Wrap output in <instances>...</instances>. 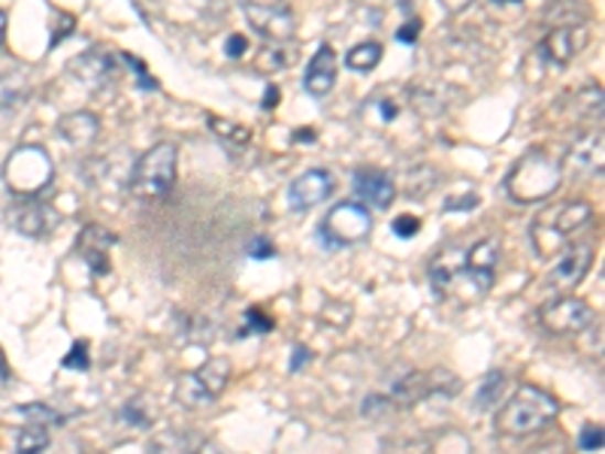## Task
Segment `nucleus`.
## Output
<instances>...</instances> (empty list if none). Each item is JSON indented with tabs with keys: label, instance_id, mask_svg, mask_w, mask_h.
I'll use <instances>...</instances> for the list:
<instances>
[{
	"label": "nucleus",
	"instance_id": "f257e3e1",
	"mask_svg": "<svg viewBox=\"0 0 605 454\" xmlns=\"http://www.w3.org/2000/svg\"><path fill=\"white\" fill-rule=\"evenodd\" d=\"M497 270H485V267H475L469 261L466 251L445 249L442 255L433 258L430 263V285H433V294L442 300V303H475L482 300L494 288V279H497Z\"/></svg>",
	"mask_w": 605,
	"mask_h": 454
},
{
	"label": "nucleus",
	"instance_id": "f03ea898",
	"mask_svg": "<svg viewBox=\"0 0 605 454\" xmlns=\"http://www.w3.org/2000/svg\"><path fill=\"white\" fill-rule=\"evenodd\" d=\"M558 400L539 385H521L497 412L494 428L503 436H533L558 419Z\"/></svg>",
	"mask_w": 605,
	"mask_h": 454
},
{
	"label": "nucleus",
	"instance_id": "7ed1b4c3",
	"mask_svg": "<svg viewBox=\"0 0 605 454\" xmlns=\"http://www.w3.org/2000/svg\"><path fill=\"white\" fill-rule=\"evenodd\" d=\"M563 182V170L548 152H527L506 176V192L515 204H545L551 194H558Z\"/></svg>",
	"mask_w": 605,
	"mask_h": 454
},
{
	"label": "nucleus",
	"instance_id": "20e7f679",
	"mask_svg": "<svg viewBox=\"0 0 605 454\" xmlns=\"http://www.w3.org/2000/svg\"><path fill=\"white\" fill-rule=\"evenodd\" d=\"M179 152L173 143H158L149 152L137 158L131 176H128V192L140 201V204H154L164 201L166 194L176 185Z\"/></svg>",
	"mask_w": 605,
	"mask_h": 454
},
{
	"label": "nucleus",
	"instance_id": "39448f33",
	"mask_svg": "<svg viewBox=\"0 0 605 454\" xmlns=\"http://www.w3.org/2000/svg\"><path fill=\"white\" fill-rule=\"evenodd\" d=\"M591 218H594V209H591L587 201H570V204L548 206L545 213L536 218L533 227H530L536 251L542 258L554 255V251H563L566 239L572 234H579L582 227L591 225Z\"/></svg>",
	"mask_w": 605,
	"mask_h": 454
},
{
	"label": "nucleus",
	"instance_id": "423d86ee",
	"mask_svg": "<svg viewBox=\"0 0 605 454\" xmlns=\"http://www.w3.org/2000/svg\"><path fill=\"white\" fill-rule=\"evenodd\" d=\"M55 164L43 145H19L7 164H3V182L15 197H40L52 185Z\"/></svg>",
	"mask_w": 605,
	"mask_h": 454
},
{
	"label": "nucleus",
	"instance_id": "0eeeda50",
	"mask_svg": "<svg viewBox=\"0 0 605 454\" xmlns=\"http://www.w3.org/2000/svg\"><path fill=\"white\" fill-rule=\"evenodd\" d=\"M230 360L227 358H209L201 370L185 372L176 382V400L185 409H206L213 407L215 400L222 397V391L230 382Z\"/></svg>",
	"mask_w": 605,
	"mask_h": 454
},
{
	"label": "nucleus",
	"instance_id": "6e6552de",
	"mask_svg": "<svg viewBox=\"0 0 605 454\" xmlns=\"http://www.w3.org/2000/svg\"><path fill=\"white\" fill-rule=\"evenodd\" d=\"M369 227H372V216L367 206L345 201V204L333 206L321 221V242H327L331 249H343V246L367 239Z\"/></svg>",
	"mask_w": 605,
	"mask_h": 454
},
{
	"label": "nucleus",
	"instance_id": "1a4fd4ad",
	"mask_svg": "<svg viewBox=\"0 0 605 454\" xmlns=\"http://www.w3.org/2000/svg\"><path fill=\"white\" fill-rule=\"evenodd\" d=\"M539 322H542L548 334L575 336L584 334L594 324V310L584 300L563 294V298L551 300L545 310L539 312Z\"/></svg>",
	"mask_w": 605,
	"mask_h": 454
},
{
	"label": "nucleus",
	"instance_id": "9d476101",
	"mask_svg": "<svg viewBox=\"0 0 605 454\" xmlns=\"http://www.w3.org/2000/svg\"><path fill=\"white\" fill-rule=\"evenodd\" d=\"M605 145H603V131H584L579 133L575 140L570 143V152L563 158L560 170H566L572 180L587 182L603 176V164H605Z\"/></svg>",
	"mask_w": 605,
	"mask_h": 454
},
{
	"label": "nucleus",
	"instance_id": "9b49d317",
	"mask_svg": "<svg viewBox=\"0 0 605 454\" xmlns=\"http://www.w3.org/2000/svg\"><path fill=\"white\" fill-rule=\"evenodd\" d=\"M246 22L251 24L255 34H261L270 43H285L294 34V12L285 3H251L242 0Z\"/></svg>",
	"mask_w": 605,
	"mask_h": 454
},
{
	"label": "nucleus",
	"instance_id": "f8f14e48",
	"mask_svg": "<svg viewBox=\"0 0 605 454\" xmlns=\"http://www.w3.org/2000/svg\"><path fill=\"white\" fill-rule=\"evenodd\" d=\"M591 263H594V249L591 246H570V249H563L560 261L548 273L545 288L560 294V298L570 294L572 288L582 285V279L591 270Z\"/></svg>",
	"mask_w": 605,
	"mask_h": 454
},
{
	"label": "nucleus",
	"instance_id": "ddd939ff",
	"mask_svg": "<svg viewBox=\"0 0 605 454\" xmlns=\"http://www.w3.org/2000/svg\"><path fill=\"white\" fill-rule=\"evenodd\" d=\"M336 188V180H333L331 170H306L303 176L291 182V188H288V204L294 213H306V209H315L318 204H324L327 197Z\"/></svg>",
	"mask_w": 605,
	"mask_h": 454
},
{
	"label": "nucleus",
	"instance_id": "4468645a",
	"mask_svg": "<svg viewBox=\"0 0 605 454\" xmlns=\"http://www.w3.org/2000/svg\"><path fill=\"white\" fill-rule=\"evenodd\" d=\"M355 197L357 204L367 209H388L397 197V185L388 173L364 167L355 173Z\"/></svg>",
	"mask_w": 605,
	"mask_h": 454
},
{
	"label": "nucleus",
	"instance_id": "2eb2a0df",
	"mask_svg": "<svg viewBox=\"0 0 605 454\" xmlns=\"http://www.w3.org/2000/svg\"><path fill=\"white\" fill-rule=\"evenodd\" d=\"M587 46V28L584 24H560L542 40V55L558 67H566L582 48Z\"/></svg>",
	"mask_w": 605,
	"mask_h": 454
},
{
	"label": "nucleus",
	"instance_id": "dca6fc26",
	"mask_svg": "<svg viewBox=\"0 0 605 454\" xmlns=\"http://www.w3.org/2000/svg\"><path fill=\"white\" fill-rule=\"evenodd\" d=\"M119 71V61L112 58L109 52H100V48H91V52H83L71 61V73L88 88H104L109 85V79Z\"/></svg>",
	"mask_w": 605,
	"mask_h": 454
},
{
	"label": "nucleus",
	"instance_id": "f3484780",
	"mask_svg": "<svg viewBox=\"0 0 605 454\" xmlns=\"http://www.w3.org/2000/svg\"><path fill=\"white\" fill-rule=\"evenodd\" d=\"M10 221L22 237H43L52 230V213L36 197H19L10 206Z\"/></svg>",
	"mask_w": 605,
	"mask_h": 454
},
{
	"label": "nucleus",
	"instance_id": "a211bd4d",
	"mask_svg": "<svg viewBox=\"0 0 605 454\" xmlns=\"http://www.w3.org/2000/svg\"><path fill=\"white\" fill-rule=\"evenodd\" d=\"M112 242L116 237L104 230L100 225H88L79 234V242H76V249L83 255V261L91 267V273L95 275H107L109 273V249H112Z\"/></svg>",
	"mask_w": 605,
	"mask_h": 454
},
{
	"label": "nucleus",
	"instance_id": "6ab92c4d",
	"mask_svg": "<svg viewBox=\"0 0 605 454\" xmlns=\"http://www.w3.org/2000/svg\"><path fill=\"white\" fill-rule=\"evenodd\" d=\"M333 83H336V55L331 46H321L309 61L303 88L312 97H327L333 91Z\"/></svg>",
	"mask_w": 605,
	"mask_h": 454
},
{
	"label": "nucleus",
	"instance_id": "aec40b11",
	"mask_svg": "<svg viewBox=\"0 0 605 454\" xmlns=\"http://www.w3.org/2000/svg\"><path fill=\"white\" fill-rule=\"evenodd\" d=\"M58 133L73 145V149H85V145H91L97 140V133H100V121H97L95 112L76 109V112L61 116Z\"/></svg>",
	"mask_w": 605,
	"mask_h": 454
},
{
	"label": "nucleus",
	"instance_id": "412c9836",
	"mask_svg": "<svg viewBox=\"0 0 605 454\" xmlns=\"http://www.w3.org/2000/svg\"><path fill=\"white\" fill-rule=\"evenodd\" d=\"M409 104L421 112V116H442L449 109V97L440 85L418 83L409 88Z\"/></svg>",
	"mask_w": 605,
	"mask_h": 454
},
{
	"label": "nucleus",
	"instance_id": "4be33fe9",
	"mask_svg": "<svg viewBox=\"0 0 605 454\" xmlns=\"http://www.w3.org/2000/svg\"><path fill=\"white\" fill-rule=\"evenodd\" d=\"M31 91L28 85V76L22 71H10L0 76V109H12L22 104L24 97Z\"/></svg>",
	"mask_w": 605,
	"mask_h": 454
},
{
	"label": "nucleus",
	"instance_id": "5701e85b",
	"mask_svg": "<svg viewBox=\"0 0 605 454\" xmlns=\"http://www.w3.org/2000/svg\"><path fill=\"white\" fill-rule=\"evenodd\" d=\"M381 43H360V46L355 48H348V55H345V67L348 71H355V73H369V71H376L379 67V61H381Z\"/></svg>",
	"mask_w": 605,
	"mask_h": 454
},
{
	"label": "nucleus",
	"instance_id": "b1692460",
	"mask_svg": "<svg viewBox=\"0 0 605 454\" xmlns=\"http://www.w3.org/2000/svg\"><path fill=\"white\" fill-rule=\"evenodd\" d=\"M209 128H213V133L222 140V143L227 145V149H246L251 140L249 128H242V125H237V121H227V119H218V116H209Z\"/></svg>",
	"mask_w": 605,
	"mask_h": 454
},
{
	"label": "nucleus",
	"instance_id": "393cba45",
	"mask_svg": "<svg viewBox=\"0 0 605 454\" xmlns=\"http://www.w3.org/2000/svg\"><path fill=\"white\" fill-rule=\"evenodd\" d=\"M294 61V48L291 46H263L258 52V58H255V67L261 73H276V71H285L288 64Z\"/></svg>",
	"mask_w": 605,
	"mask_h": 454
},
{
	"label": "nucleus",
	"instance_id": "a878e982",
	"mask_svg": "<svg viewBox=\"0 0 605 454\" xmlns=\"http://www.w3.org/2000/svg\"><path fill=\"white\" fill-rule=\"evenodd\" d=\"M575 100L582 104L579 109H572L579 119H584V121L603 119V88H599V85H587V88H582V91L575 95Z\"/></svg>",
	"mask_w": 605,
	"mask_h": 454
},
{
	"label": "nucleus",
	"instance_id": "bb28decb",
	"mask_svg": "<svg viewBox=\"0 0 605 454\" xmlns=\"http://www.w3.org/2000/svg\"><path fill=\"white\" fill-rule=\"evenodd\" d=\"M48 445V433L43 424H24L19 440H15V452L12 454H43Z\"/></svg>",
	"mask_w": 605,
	"mask_h": 454
},
{
	"label": "nucleus",
	"instance_id": "cd10ccee",
	"mask_svg": "<svg viewBox=\"0 0 605 454\" xmlns=\"http://www.w3.org/2000/svg\"><path fill=\"white\" fill-rule=\"evenodd\" d=\"M503 382H506V376L499 370H490L485 376V382H482V388H478V400H475V407L478 409H487L494 400H497V394L503 391Z\"/></svg>",
	"mask_w": 605,
	"mask_h": 454
},
{
	"label": "nucleus",
	"instance_id": "c85d7f7f",
	"mask_svg": "<svg viewBox=\"0 0 605 454\" xmlns=\"http://www.w3.org/2000/svg\"><path fill=\"white\" fill-rule=\"evenodd\" d=\"M400 104L397 100H388V97H372V100H367V107H364V112H376L379 116V125H391L397 116H400Z\"/></svg>",
	"mask_w": 605,
	"mask_h": 454
},
{
	"label": "nucleus",
	"instance_id": "c756f323",
	"mask_svg": "<svg viewBox=\"0 0 605 454\" xmlns=\"http://www.w3.org/2000/svg\"><path fill=\"white\" fill-rule=\"evenodd\" d=\"M152 454H191V448H185V436L182 433H161L154 440Z\"/></svg>",
	"mask_w": 605,
	"mask_h": 454
},
{
	"label": "nucleus",
	"instance_id": "7c9ffc66",
	"mask_svg": "<svg viewBox=\"0 0 605 454\" xmlns=\"http://www.w3.org/2000/svg\"><path fill=\"white\" fill-rule=\"evenodd\" d=\"M73 28H76V22H73L71 12H55V15H52V40H48V46L55 48L61 40H67Z\"/></svg>",
	"mask_w": 605,
	"mask_h": 454
},
{
	"label": "nucleus",
	"instance_id": "2f4dec72",
	"mask_svg": "<svg viewBox=\"0 0 605 454\" xmlns=\"http://www.w3.org/2000/svg\"><path fill=\"white\" fill-rule=\"evenodd\" d=\"M61 367H64V370H76V372L88 370V346H85V343H73L71 352L61 358Z\"/></svg>",
	"mask_w": 605,
	"mask_h": 454
},
{
	"label": "nucleus",
	"instance_id": "473e14b6",
	"mask_svg": "<svg viewBox=\"0 0 605 454\" xmlns=\"http://www.w3.org/2000/svg\"><path fill=\"white\" fill-rule=\"evenodd\" d=\"M579 448L582 452H599L603 448V428L599 424H584L582 436H579Z\"/></svg>",
	"mask_w": 605,
	"mask_h": 454
},
{
	"label": "nucleus",
	"instance_id": "72a5a7b5",
	"mask_svg": "<svg viewBox=\"0 0 605 454\" xmlns=\"http://www.w3.org/2000/svg\"><path fill=\"white\" fill-rule=\"evenodd\" d=\"M121 58L128 61V67H131L137 76H140V88H145V91H158V83H154L152 76H149V71H145V64L137 55H121Z\"/></svg>",
	"mask_w": 605,
	"mask_h": 454
},
{
	"label": "nucleus",
	"instance_id": "f704fd0d",
	"mask_svg": "<svg viewBox=\"0 0 605 454\" xmlns=\"http://www.w3.org/2000/svg\"><path fill=\"white\" fill-rule=\"evenodd\" d=\"M121 419H125V424H137V428H149V424H152L149 415L140 409V400H131L128 407L121 409Z\"/></svg>",
	"mask_w": 605,
	"mask_h": 454
},
{
	"label": "nucleus",
	"instance_id": "c9c22d12",
	"mask_svg": "<svg viewBox=\"0 0 605 454\" xmlns=\"http://www.w3.org/2000/svg\"><path fill=\"white\" fill-rule=\"evenodd\" d=\"M249 255L251 258H258V261H267V258H273L276 249H273V242L267 237H255L249 242Z\"/></svg>",
	"mask_w": 605,
	"mask_h": 454
},
{
	"label": "nucleus",
	"instance_id": "e433bc0d",
	"mask_svg": "<svg viewBox=\"0 0 605 454\" xmlns=\"http://www.w3.org/2000/svg\"><path fill=\"white\" fill-rule=\"evenodd\" d=\"M418 227H421V221L415 216H400L393 221V234L403 239H412L418 234Z\"/></svg>",
	"mask_w": 605,
	"mask_h": 454
},
{
	"label": "nucleus",
	"instance_id": "4c0bfd02",
	"mask_svg": "<svg viewBox=\"0 0 605 454\" xmlns=\"http://www.w3.org/2000/svg\"><path fill=\"white\" fill-rule=\"evenodd\" d=\"M246 52H249V40L242 34H230V40H227V58L239 61Z\"/></svg>",
	"mask_w": 605,
	"mask_h": 454
},
{
	"label": "nucleus",
	"instance_id": "58836bf2",
	"mask_svg": "<svg viewBox=\"0 0 605 454\" xmlns=\"http://www.w3.org/2000/svg\"><path fill=\"white\" fill-rule=\"evenodd\" d=\"M418 31H421V19H412V22H406L400 31H397V40L406 43V46H412L418 40Z\"/></svg>",
	"mask_w": 605,
	"mask_h": 454
},
{
	"label": "nucleus",
	"instance_id": "ea45409f",
	"mask_svg": "<svg viewBox=\"0 0 605 454\" xmlns=\"http://www.w3.org/2000/svg\"><path fill=\"white\" fill-rule=\"evenodd\" d=\"M246 322H249V331H258V334H267V331L273 327V322H270L267 315H261V312L255 310L246 312Z\"/></svg>",
	"mask_w": 605,
	"mask_h": 454
},
{
	"label": "nucleus",
	"instance_id": "a19ab883",
	"mask_svg": "<svg viewBox=\"0 0 605 454\" xmlns=\"http://www.w3.org/2000/svg\"><path fill=\"white\" fill-rule=\"evenodd\" d=\"M475 206H478V197L469 194V197H463V201H449V204H445V213H454V209H475Z\"/></svg>",
	"mask_w": 605,
	"mask_h": 454
},
{
	"label": "nucleus",
	"instance_id": "79ce46f5",
	"mask_svg": "<svg viewBox=\"0 0 605 454\" xmlns=\"http://www.w3.org/2000/svg\"><path fill=\"white\" fill-rule=\"evenodd\" d=\"M282 100V91L276 85H267V95H263V109H276V104Z\"/></svg>",
	"mask_w": 605,
	"mask_h": 454
},
{
	"label": "nucleus",
	"instance_id": "37998d69",
	"mask_svg": "<svg viewBox=\"0 0 605 454\" xmlns=\"http://www.w3.org/2000/svg\"><path fill=\"white\" fill-rule=\"evenodd\" d=\"M309 360V352L306 346H294V358H291V372H298L303 364Z\"/></svg>",
	"mask_w": 605,
	"mask_h": 454
},
{
	"label": "nucleus",
	"instance_id": "c03bdc74",
	"mask_svg": "<svg viewBox=\"0 0 605 454\" xmlns=\"http://www.w3.org/2000/svg\"><path fill=\"white\" fill-rule=\"evenodd\" d=\"M440 3L449 12H463V10H466V7H469V3H473V0H440Z\"/></svg>",
	"mask_w": 605,
	"mask_h": 454
},
{
	"label": "nucleus",
	"instance_id": "a18cd8bd",
	"mask_svg": "<svg viewBox=\"0 0 605 454\" xmlns=\"http://www.w3.org/2000/svg\"><path fill=\"white\" fill-rule=\"evenodd\" d=\"M194 454H230L225 448V445H218V443H201V448Z\"/></svg>",
	"mask_w": 605,
	"mask_h": 454
},
{
	"label": "nucleus",
	"instance_id": "49530a36",
	"mask_svg": "<svg viewBox=\"0 0 605 454\" xmlns=\"http://www.w3.org/2000/svg\"><path fill=\"white\" fill-rule=\"evenodd\" d=\"M303 131H306V133H294V140H298V143H303V140H306V143H312V140H315L312 128H303Z\"/></svg>",
	"mask_w": 605,
	"mask_h": 454
},
{
	"label": "nucleus",
	"instance_id": "de8ad7c7",
	"mask_svg": "<svg viewBox=\"0 0 605 454\" xmlns=\"http://www.w3.org/2000/svg\"><path fill=\"white\" fill-rule=\"evenodd\" d=\"M3 34H7V15L0 10V46H3Z\"/></svg>",
	"mask_w": 605,
	"mask_h": 454
},
{
	"label": "nucleus",
	"instance_id": "09e8293b",
	"mask_svg": "<svg viewBox=\"0 0 605 454\" xmlns=\"http://www.w3.org/2000/svg\"><path fill=\"white\" fill-rule=\"evenodd\" d=\"M497 3H518V0H497Z\"/></svg>",
	"mask_w": 605,
	"mask_h": 454
}]
</instances>
